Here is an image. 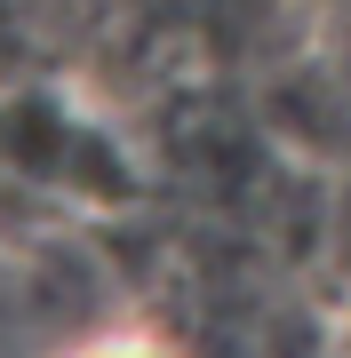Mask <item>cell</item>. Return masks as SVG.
<instances>
[{
    "mask_svg": "<svg viewBox=\"0 0 351 358\" xmlns=\"http://www.w3.org/2000/svg\"><path fill=\"white\" fill-rule=\"evenodd\" d=\"M80 358H160L152 343H96V350H80Z\"/></svg>",
    "mask_w": 351,
    "mask_h": 358,
    "instance_id": "1",
    "label": "cell"
}]
</instances>
